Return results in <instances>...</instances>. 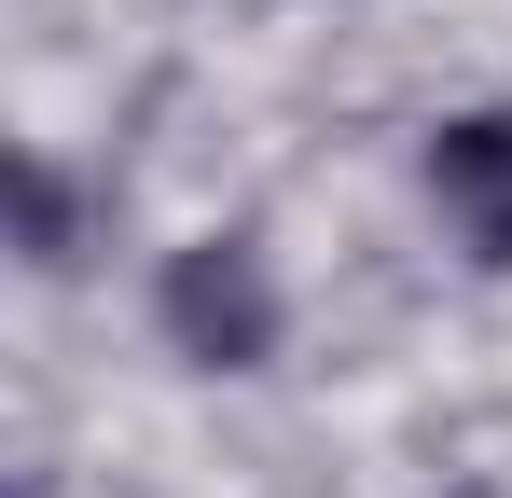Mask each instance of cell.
<instances>
[{
    "mask_svg": "<svg viewBox=\"0 0 512 498\" xmlns=\"http://www.w3.org/2000/svg\"><path fill=\"white\" fill-rule=\"evenodd\" d=\"M14 208H28V263H42V277H56V263H84V249H70V180H56L42 153L14 166Z\"/></svg>",
    "mask_w": 512,
    "mask_h": 498,
    "instance_id": "obj_3",
    "label": "cell"
},
{
    "mask_svg": "<svg viewBox=\"0 0 512 498\" xmlns=\"http://www.w3.org/2000/svg\"><path fill=\"white\" fill-rule=\"evenodd\" d=\"M153 319H167V346L194 360V374H263L277 360V277H263L250 236H194L167 249V277H153Z\"/></svg>",
    "mask_w": 512,
    "mask_h": 498,
    "instance_id": "obj_1",
    "label": "cell"
},
{
    "mask_svg": "<svg viewBox=\"0 0 512 498\" xmlns=\"http://www.w3.org/2000/svg\"><path fill=\"white\" fill-rule=\"evenodd\" d=\"M429 194L471 236V263H512V111H457L429 139Z\"/></svg>",
    "mask_w": 512,
    "mask_h": 498,
    "instance_id": "obj_2",
    "label": "cell"
}]
</instances>
